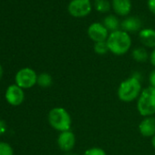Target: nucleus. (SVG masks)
<instances>
[{
  "mask_svg": "<svg viewBox=\"0 0 155 155\" xmlns=\"http://www.w3.org/2000/svg\"><path fill=\"white\" fill-rule=\"evenodd\" d=\"M131 57L136 62H139V63H143V62L147 61L148 58H150L148 51L144 48H134L131 52Z\"/></svg>",
  "mask_w": 155,
  "mask_h": 155,
  "instance_id": "obj_14",
  "label": "nucleus"
},
{
  "mask_svg": "<svg viewBox=\"0 0 155 155\" xmlns=\"http://www.w3.org/2000/svg\"><path fill=\"white\" fill-rule=\"evenodd\" d=\"M7 130V124L4 120H0V135H2Z\"/></svg>",
  "mask_w": 155,
  "mask_h": 155,
  "instance_id": "obj_23",
  "label": "nucleus"
},
{
  "mask_svg": "<svg viewBox=\"0 0 155 155\" xmlns=\"http://www.w3.org/2000/svg\"><path fill=\"white\" fill-rule=\"evenodd\" d=\"M148 8L150 11L155 15V0H148Z\"/></svg>",
  "mask_w": 155,
  "mask_h": 155,
  "instance_id": "obj_22",
  "label": "nucleus"
},
{
  "mask_svg": "<svg viewBox=\"0 0 155 155\" xmlns=\"http://www.w3.org/2000/svg\"><path fill=\"white\" fill-rule=\"evenodd\" d=\"M53 83V79L50 76V74L47 73V72H42L39 75H38V81H37V84L44 89H47L48 87H50Z\"/></svg>",
  "mask_w": 155,
  "mask_h": 155,
  "instance_id": "obj_16",
  "label": "nucleus"
},
{
  "mask_svg": "<svg viewBox=\"0 0 155 155\" xmlns=\"http://www.w3.org/2000/svg\"><path fill=\"white\" fill-rule=\"evenodd\" d=\"M103 25L108 29V31L110 30L111 32L119 30V28H120V22L118 18L112 15H110L103 19Z\"/></svg>",
  "mask_w": 155,
  "mask_h": 155,
  "instance_id": "obj_15",
  "label": "nucleus"
},
{
  "mask_svg": "<svg viewBox=\"0 0 155 155\" xmlns=\"http://www.w3.org/2000/svg\"><path fill=\"white\" fill-rule=\"evenodd\" d=\"M139 39L147 48H155V30L151 28H145L140 31Z\"/></svg>",
  "mask_w": 155,
  "mask_h": 155,
  "instance_id": "obj_11",
  "label": "nucleus"
},
{
  "mask_svg": "<svg viewBox=\"0 0 155 155\" xmlns=\"http://www.w3.org/2000/svg\"><path fill=\"white\" fill-rule=\"evenodd\" d=\"M88 35L91 40L96 42L106 41L109 37L108 29L101 23H93L88 28Z\"/></svg>",
  "mask_w": 155,
  "mask_h": 155,
  "instance_id": "obj_9",
  "label": "nucleus"
},
{
  "mask_svg": "<svg viewBox=\"0 0 155 155\" xmlns=\"http://www.w3.org/2000/svg\"><path fill=\"white\" fill-rule=\"evenodd\" d=\"M38 74L30 68H24L18 71L15 77V81L18 86L24 89H30L37 84Z\"/></svg>",
  "mask_w": 155,
  "mask_h": 155,
  "instance_id": "obj_5",
  "label": "nucleus"
},
{
  "mask_svg": "<svg viewBox=\"0 0 155 155\" xmlns=\"http://www.w3.org/2000/svg\"><path fill=\"white\" fill-rule=\"evenodd\" d=\"M139 131L140 135L146 138H152L155 135V117H145L139 124Z\"/></svg>",
  "mask_w": 155,
  "mask_h": 155,
  "instance_id": "obj_10",
  "label": "nucleus"
},
{
  "mask_svg": "<svg viewBox=\"0 0 155 155\" xmlns=\"http://www.w3.org/2000/svg\"><path fill=\"white\" fill-rule=\"evenodd\" d=\"M5 98L7 101L12 106H19L25 99V93L22 88L17 84L10 85L5 93Z\"/></svg>",
  "mask_w": 155,
  "mask_h": 155,
  "instance_id": "obj_7",
  "label": "nucleus"
},
{
  "mask_svg": "<svg viewBox=\"0 0 155 155\" xmlns=\"http://www.w3.org/2000/svg\"><path fill=\"white\" fill-rule=\"evenodd\" d=\"M83 155H107L106 151L100 147H92L86 150Z\"/></svg>",
  "mask_w": 155,
  "mask_h": 155,
  "instance_id": "obj_20",
  "label": "nucleus"
},
{
  "mask_svg": "<svg viewBox=\"0 0 155 155\" xmlns=\"http://www.w3.org/2000/svg\"><path fill=\"white\" fill-rule=\"evenodd\" d=\"M58 148L64 151V152H68V151H72V150L75 147L76 144V136L74 134V132L70 130H67V131H63V132H59L58 136Z\"/></svg>",
  "mask_w": 155,
  "mask_h": 155,
  "instance_id": "obj_8",
  "label": "nucleus"
},
{
  "mask_svg": "<svg viewBox=\"0 0 155 155\" xmlns=\"http://www.w3.org/2000/svg\"><path fill=\"white\" fill-rule=\"evenodd\" d=\"M142 88L140 75H139V73H134L120 84L117 91V95L120 101L129 103L138 100Z\"/></svg>",
  "mask_w": 155,
  "mask_h": 155,
  "instance_id": "obj_1",
  "label": "nucleus"
},
{
  "mask_svg": "<svg viewBox=\"0 0 155 155\" xmlns=\"http://www.w3.org/2000/svg\"><path fill=\"white\" fill-rule=\"evenodd\" d=\"M3 73H4L3 68H2V66H1V65H0V81H1L2 77H3Z\"/></svg>",
  "mask_w": 155,
  "mask_h": 155,
  "instance_id": "obj_27",
  "label": "nucleus"
},
{
  "mask_svg": "<svg viewBox=\"0 0 155 155\" xmlns=\"http://www.w3.org/2000/svg\"><path fill=\"white\" fill-rule=\"evenodd\" d=\"M49 125L59 132L70 130L72 119L69 112L62 107H56L49 110L48 115Z\"/></svg>",
  "mask_w": 155,
  "mask_h": 155,
  "instance_id": "obj_3",
  "label": "nucleus"
},
{
  "mask_svg": "<svg viewBox=\"0 0 155 155\" xmlns=\"http://www.w3.org/2000/svg\"><path fill=\"white\" fill-rule=\"evenodd\" d=\"M149 82L150 86L155 89V68L152 69L149 74Z\"/></svg>",
  "mask_w": 155,
  "mask_h": 155,
  "instance_id": "obj_21",
  "label": "nucleus"
},
{
  "mask_svg": "<svg viewBox=\"0 0 155 155\" xmlns=\"http://www.w3.org/2000/svg\"><path fill=\"white\" fill-rule=\"evenodd\" d=\"M0 155H14L13 148L9 143L0 141Z\"/></svg>",
  "mask_w": 155,
  "mask_h": 155,
  "instance_id": "obj_19",
  "label": "nucleus"
},
{
  "mask_svg": "<svg viewBox=\"0 0 155 155\" xmlns=\"http://www.w3.org/2000/svg\"><path fill=\"white\" fill-rule=\"evenodd\" d=\"M94 51L96 54L98 55H106L108 52H110L109 50V47L107 44V41H101V42H96L94 44Z\"/></svg>",
  "mask_w": 155,
  "mask_h": 155,
  "instance_id": "obj_18",
  "label": "nucleus"
},
{
  "mask_svg": "<svg viewBox=\"0 0 155 155\" xmlns=\"http://www.w3.org/2000/svg\"><path fill=\"white\" fill-rule=\"evenodd\" d=\"M114 11L120 16H127L131 9L130 0H112Z\"/></svg>",
  "mask_w": 155,
  "mask_h": 155,
  "instance_id": "obj_13",
  "label": "nucleus"
},
{
  "mask_svg": "<svg viewBox=\"0 0 155 155\" xmlns=\"http://www.w3.org/2000/svg\"><path fill=\"white\" fill-rule=\"evenodd\" d=\"M150 62L155 68V48L151 51V53L150 55Z\"/></svg>",
  "mask_w": 155,
  "mask_h": 155,
  "instance_id": "obj_24",
  "label": "nucleus"
},
{
  "mask_svg": "<svg viewBox=\"0 0 155 155\" xmlns=\"http://www.w3.org/2000/svg\"><path fill=\"white\" fill-rule=\"evenodd\" d=\"M106 41L110 52L116 56L126 54L131 47V38L130 35L123 30L111 32Z\"/></svg>",
  "mask_w": 155,
  "mask_h": 155,
  "instance_id": "obj_2",
  "label": "nucleus"
},
{
  "mask_svg": "<svg viewBox=\"0 0 155 155\" xmlns=\"http://www.w3.org/2000/svg\"><path fill=\"white\" fill-rule=\"evenodd\" d=\"M137 110L142 117L155 114V89L149 86L142 90L137 100Z\"/></svg>",
  "mask_w": 155,
  "mask_h": 155,
  "instance_id": "obj_4",
  "label": "nucleus"
},
{
  "mask_svg": "<svg viewBox=\"0 0 155 155\" xmlns=\"http://www.w3.org/2000/svg\"><path fill=\"white\" fill-rule=\"evenodd\" d=\"M68 10L72 17H86L91 11V0H72L68 4Z\"/></svg>",
  "mask_w": 155,
  "mask_h": 155,
  "instance_id": "obj_6",
  "label": "nucleus"
},
{
  "mask_svg": "<svg viewBox=\"0 0 155 155\" xmlns=\"http://www.w3.org/2000/svg\"><path fill=\"white\" fill-rule=\"evenodd\" d=\"M150 143H151V146L155 149V135L151 138V140H150Z\"/></svg>",
  "mask_w": 155,
  "mask_h": 155,
  "instance_id": "obj_25",
  "label": "nucleus"
},
{
  "mask_svg": "<svg viewBox=\"0 0 155 155\" xmlns=\"http://www.w3.org/2000/svg\"><path fill=\"white\" fill-rule=\"evenodd\" d=\"M64 155H80V154H78L77 152L74 151H68V152H65Z\"/></svg>",
  "mask_w": 155,
  "mask_h": 155,
  "instance_id": "obj_26",
  "label": "nucleus"
},
{
  "mask_svg": "<svg viewBox=\"0 0 155 155\" xmlns=\"http://www.w3.org/2000/svg\"><path fill=\"white\" fill-rule=\"evenodd\" d=\"M95 8L101 13L109 12L110 9V4L108 0H95Z\"/></svg>",
  "mask_w": 155,
  "mask_h": 155,
  "instance_id": "obj_17",
  "label": "nucleus"
},
{
  "mask_svg": "<svg viewBox=\"0 0 155 155\" xmlns=\"http://www.w3.org/2000/svg\"><path fill=\"white\" fill-rule=\"evenodd\" d=\"M120 28L125 32H136L140 30L141 28V21L137 17H130L126 19H124L121 24Z\"/></svg>",
  "mask_w": 155,
  "mask_h": 155,
  "instance_id": "obj_12",
  "label": "nucleus"
}]
</instances>
